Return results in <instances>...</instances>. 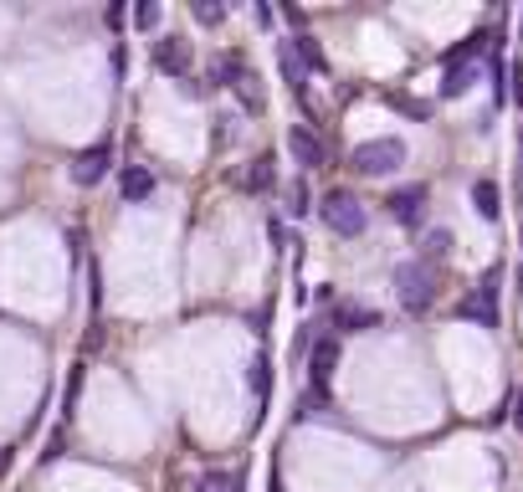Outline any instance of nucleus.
Masks as SVG:
<instances>
[{"label": "nucleus", "instance_id": "nucleus-1", "mask_svg": "<svg viewBox=\"0 0 523 492\" xmlns=\"http://www.w3.org/2000/svg\"><path fill=\"white\" fill-rule=\"evenodd\" d=\"M396 292H400V308L406 313H426L431 302L442 298V272L431 267V262H400L396 267Z\"/></svg>", "mask_w": 523, "mask_h": 492}, {"label": "nucleus", "instance_id": "nucleus-2", "mask_svg": "<svg viewBox=\"0 0 523 492\" xmlns=\"http://www.w3.org/2000/svg\"><path fill=\"white\" fill-rule=\"evenodd\" d=\"M318 216H323V226H329L333 237H365L369 231V210L365 200H354L349 190H329L323 195V206H318Z\"/></svg>", "mask_w": 523, "mask_h": 492}, {"label": "nucleus", "instance_id": "nucleus-3", "mask_svg": "<svg viewBox=\"0 0 523 492\" xmlns=\"http://www.w3.org/2000/svg\"><path fill=\"white\" fill-rule=\"evenodd\" d=\"M411 159V149H406V139H396V134H385V139H365L354 154H349V164L360 170V175H396L400 164Z\"/></svg>", "mask_w": 523, "mask_h": 492}, {"label": "nucleus", "instance_id": "nucleus-4", "mask_svg": "<svg viewBox=\"0 0 523 492\" xmlns=\"http://www.w3.org/2000/svg\"><path fill=\"white\" fill-rule=\"evenodd\" d=\"M149 62L164 72V78H191V42L185 36H159L154 47H149Z\"/></svg>", "mask_w": 523, "mask_h": 492}, {"label": "nucleus", "instance_id": "nucleus-5", "mask_svg": "<svg viewBox=\"0 0 523 492\" xmlns=\"http://www.w3.org/2000/svg\"><path fill=\"white\" fill-rule=\"evenodd\" d=\"M498 277H503V267H492L488 277H482V287H477L472 298H462V302H457V313H462V318H477L482 329H492V323H498Z\"/></svg>", "mask_w": 523, "mask_h": 492}, {"label": "nucleus", "instance_id": "nucleus-6", "mask_svg": "<svg viewBox=\"0 0 523 492\" xmlns=\"http://www.w3.org/2000/svg\"><path fill=\"white\" fill-rule=\"evenodd\" d=\"M333 369H339V334H323L308 349V380H313V390H329Z\"/></svg>", "mask_w": 523, "mask_h": 492}, {"label": "nucleus", "instance_id": "nucleus-7", "mask_svg": "<svg viewBox=\"0 0 523 492\" xmlns=\"http://www.w3.org/2000/svg\"><path fill=\"white\" fill-rule=\"evenodd\" d=\"M108 170H113V149H108V144H93V149H82V154L72 159V185L88 190V185H98Z\"/></svg>", "mask_w": 523, "mask_h": 492}, {"label": "nucleus", "instance_id": "nucleus-8", "mask_svg": "<svg viewBox=\"0 0 523 492\" xmlns=\"http://www.w3.org/2000/svg\"><path fill=\"white\" fill-rule=\"evenodd\" d=\"M385 206H390V216H396L400 226H411L416 231V226L426 221V185H400Z\"/></svg>", "mask_w": 523, "mask_h": 492}, {"label": "nucleus", "instance_id": "nucleus-9", "mask_svg": "<svg viewBox=\"0 0 523 492\" xmlns=\"http://www.w3.org/2000/svg\"><path fill=\"white\" fill-rule=\"evenodd\" d=\"M287 154L298 159L303 170H318V164L329 159V154H323V139H318L308 124H293V128H287Z\"/></svg>", "mask_w": 523, "mask_h": 492}, {"label": "nucleus", "instance_id": "nucleus-10", "mask_svg": "<svg viewBox=\"0 0 523 492\" xmlns=\"http://www.w3.org/2000/svg\"><path fill=\"white\" fill-rule=\"evenodd\" d=\"M333 329L339 334H369V329H380V313L365 308V302H339L333 308Z\"/></svg>", "mask_w": 523, "mask_h": 492}, {"label": "nucleus", "instance_id": "nucleus-11", "mask_svg": "<svg viewBox=\"0 0 523 492\" xmlns=\"http://www.w3.org/2000/svg\"><path fill=\"white\" fill-rule=\"evenodd\" d=\"M118 195H124L128 206H139L154 195V170H144V164H128L124 175H118Z\"/></svg>", "mask_w": 523, "mask_h": 492}, {"label": "nucleus", "instance_id": "nucleus-12", "mask_svg": "<svg viewBox=\"0 0 523 492\" xmlns=\"http://www.w3.org/2000/svg\"><path fill=\"white\" fill-rule=\"evenodd\" d=\"M287 47H293V57H298L303 72H329V57H323V47H318L313 36H293Z\"/></svg>", "mask_w": 523, "mask_h": 492}, {"label": "nucleus", "instance_id": "nucleus-13", "mask_svg": "<svg viewBox=\"0 0 523 492\" xmlns=\"http://www.w3.org/2000/svg\"><path fill=\"white\" fill-rule=\"evenodd\" d=\"M247 78H252V72H247L241 57H216V62H210V82H216V88H241Z\"/></svg>", "mask_w": 523, "mask_h": 492}, {"label": "nucleus", "instance_id": "nucleus-14", "mask_svg": "<svg viewBox=\"0 0 523 492\" xmlns=\"http://www.w3.org/2000/svg\"><path fill=\"white\" fill-rule=\"evenodd\" d=\"M272 185H277V170H272V159H267V154L252 159V164H247V175H241V190L262 195V190H272Z\"/></svg>", "mask_w": 523, "mask_h": 492}, {"label": "nucleus", "instance_id": "nucleus-15", "mask_svg": "<svg viewBox=\"0 0 523 492\" xmlns=\"http://www.w3.org/2000/svg\"><path fill=\"white\" fill-rule=\"evenodd\" d=\"M477 82V62H462V67H446L442 72V97H462L467 88Z\"/></svg>", "mask_w": 523, "mask_h": 492}, {"label": "nucleus", "instance_id": "nucleus-16", "mask_svg": "<svg viewBox=\"0 0 523 492\" xmlns=\"http://www.w3.org/2000/svg\"><path fill=\"white\" fill-rule=\"evenodd\" d=\"M472 206H477L482 221H498V216H503V206H498V185H492V180H477L472 185Z\"/></svg>", "mask_w": 523, "mask_h": 492}, {"label": "nucleus", "instance_id": "nucleus-17", "mask_svg": "<svg viewBox=\"0 0 523 492\" xmlns=\"http://www.w3.org/2000/svg\"><path fill=\"white\" fill-rule=\"evenodd\" d=\"M482 51H488V32H472V36H467V42H462V47H452V51H446V67L477 62V57H482Z\"/></svg>", "mask_w": 523, "mask_h": 492}, {"label": "nucleus", "instance_id": "nucleus-18", "mask_svg": "<svg viewBox=\"0 0 523 492\" xmlns=\"http://www.w3.org/2000/svg\"><path fill=\"white\" fill-rule=\"evenodd\" d=\"M247 385H252L257 405H267V390H272V365H267V354H257V359H252V375H247Z\"/></svg>", "mask_w": 523, "mask_h": 492}, {"label": "nucleus", "instance_id": "nucleus-19", "mask_svg": "<svg viewBox=\"0 0 523 492\" xmlns=\"http://www.w3.org/2000/svg\"><path fill=\"white\" fill-rule=\"evenodd\" d=\"M195 492H241V477H226V472H201V477H195Z\"/></svg>", "mask_w": 523, "mask_h": 492}, {"label": "nucleus", "instance_id": "nucleus-20", "mask_svg": "<svg viewBox=\"0 0 523 492\" xmlns=\"http://www.w3.org/2000/svg\"><path fill=\"white\" fill-rule=\"evenodd\" d=\"M191 11H195V21H201V26H221V21H226V5H221V0H195Z\"/></svg>", "mask_w": 523, "mask_h": 492}, {"label": "nucleus", "instance_id": "nucleus-21", "mask_svg": "<svg viewBox=\"0 0 523 492\" xmlns=\"http://www.w3.org/2000/svg\"><path fill=\"white\" fill-rule=\"evenodd\" d=\"M159 16H164V11H159V0H139V5H134V26H139V32H154Z\"/></svg>", "mask_w": 523, "mask_h": 492}, {"label": "nucleus", "instance_id": "nucleus-22", "mask_svg": "<svg viewBox=\"0 0 523 492\" xmlns=\"http://www.w3.org/2000/svg\"><path fill=\"white\" fill-rule=\"evenodd\" d=\"M308 200H313V195H308V185H303V180H293V185H287V216H308Z\"/></svg>", "mask_w": 523, "mask_h": 492}, {"label": "nucleus", "instance_id": "nucleus-23", "mask_svg": "<svg viewBox=\"0 0 523 492\" xmlns=\"http://www.w3.org/2000/svg\"><path fill=\"white\" fill-rule=\"evenodd\" d=\"M277 62H283V78H287V88H293V93H303V67H298V57H293V47H283V51H277Z\"/></svg>", "mask_w": 523, "mask_h": 492}, {"label": "nucleus", "instance_id": "nucleus-24", "mask_svg": "<svg viewBox=\"0 0 523 492\" xmlns=\"http://www.w3.org/2000/svg\"><path fill=\"white\" fill-rule=\"evenodd\" d=\"M492 103H498V108L508 103V67L503 62H492Z\"/></svg>", "mask_w": 523, "mask_h": 492}, {"label": "nucleus", "instance_id": "nucleus-25", "mask_svg": "<svg viewBox=\"0 0 523 492\" xmlns=\"http://www.w3.org/2000/svg\"><path fill=\"white\" fill-rule=\"evenodd\" d=\"M452 252V237H446V231H431L426 237V256H446Z\"/></svg>", "mask_w": 523, "mask_h": 492}, {"label": "nucleus", "instance_id": "nucleus-26", "mask_svg": "<svg viewBox=\"0 0 523 492\" xmlns=\"http://www.w3.org/2000/svg\"><path fill=\"white\" fill-rule=\"evenodd\" d=\"M390 103H396V108H406V113H411V118H426V103H416V97H400V93H390Z\"/></svg>", "mask_w": 523, "mask_h": 492}, {"label": "nucleus", "instance_id": "nucleus-27", "mask_svg": "<svg viewBox=\"0 0 523 492\" xmlns=\"http://www.w3.org/2000/svg\"><path fill=\"white\" fill-rule=\"evenodd\" d=\"M508 78H513V88H508V97H513V103H518V108H523V62H513V67H508Z\"/></svg>", "mask_w": 523, "mask_h": 492}, {"label": "nucleus", "instance_id": "nucleus-28", "mask_svg": "<svg viewBox=\"0 0 523 492\" xmlns=\"http://www.w3.org/2000/svg\"><path fill=\"white\" fill-rule=\"evenodd\" d=\"M78 390H82V369H72V380H67V415H72V405H78Z\"/></svg>", "mask_w": 523, "mask_h": 492}, {"label": "nucleus", "instance_id": "nucleus-29", "mask_svg": "<svg viewBox=\"0 0 523 492\" xmlns=\"http://www.w3.org/2000/svg\"><path fill=\"white\" fill-rule=\"evenodd\" d=\"M513 426L523 431V390H518V395H513Z\"/></svg>", "mask_w": 523, "mask_h": 492}, {"label": "nucleus", "instance_id": "nucleus-30", "mask_svg": "<svg viewBox=\"0 0 523 492\" xmlns=\"http://www.w3.org/2000/svg\"><path fill=\"white\" fill-rule=\"evenodd\" d=\"M5 467H11V451H0V472H5Z\"/></svg>", "mask_w": 523, "mask_h": 492}]
</instances>
